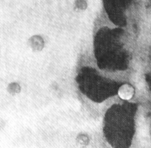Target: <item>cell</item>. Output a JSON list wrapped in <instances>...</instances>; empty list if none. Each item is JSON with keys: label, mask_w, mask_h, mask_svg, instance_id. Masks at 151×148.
I'll return each mask as SVG.
<instances>
[{"label": "cell", "mask_w": 151, "mask_h": 148, "mask_svg": "<svg viewBox=\"0 0 151 148\" xmlns=\"http://www.w3.org/2000/svg\"><path fill=\"white\" fill-rule=\"evenodd\" d=\"M76 82L81 93L91 101L101 103L109 97V80L101 77L95 69L82 68L77 75Z\"/></svg>", "instance_id": "obj_1"}, {"label": "cell", "mask_w": 151, "mask_h": 148, "mask_svg": "<svg viewBox=\"0 0 151 148\" xmlns=\"http://www.w3.org/2000/svg\"><path fill=\"white\" fill-rule=\"evenodd\" d=\"M134 95V89L131 85L125 84L120 87L118 90V95L123 100H129Z\"/></svg>", "instance_id": "obj_2"}]
</instances>
